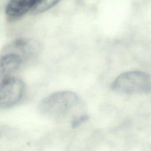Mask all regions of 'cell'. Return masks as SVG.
Here are the masks:
<instances>
[{
    "label": "cell",
    "instance_id": "cell-1",
    "mask_svg": "<svg viewBox=\"0 0 151 151\" xmlns=\"http://www.w3.org/2000/svg\"><path fill=\"white\" fill-rule=\"evenodd\" d=\"M79 103L76 94L69 91L54 93L44 98L40 103L41 113L48 117H59L67 114Z\"/></svg>",
    "mask_w": 151,
    "mask_h": 151
},
{
    "label": "cell",
    "instance_id": "cell-2",
    "mask_svg": "<svg viewBox=\"0 0 151 151\" xmlns=\"http://www.w3.org/2000/svg\"><path fill=\"white\" fill-rule=\"evenodd\" d=\"M111 88L123 94L148 93L151 91V77L140 71L126 72L114 80Z\"/></svg>",
    "mask_w": 151,
    "mask_h": 151
},
{
    "label": "cell",
    "instance_id": "cell-3",
    "mask_svg": "<svg viewBox=\"0 0 151 151\" xmlns=\"http://www.w3.org/2000/svg\"><path fill=\"white\" fill-rule=\"evenodd\" d=\"M25 87L19 78L12 77L0 86V109L12 107L18 104L25 94Z\"/></svg>",
    "mask_w": 151,
    "mask_h": 151
},
{
    "label": "cell",
    "instance_id": "cell-4",
    "mask_svg": "<svg viewBox=\"0 0 151 151\" xmlns=\"http://www.w3.org/2000/svg\"><path fill=\"white\" fill-rule=\"evenodd\" d=\"M36 50V46L32 41L27 39L19 38L6 45L2 52L17 54L25 61L34 55Z\"/></svg>",
    "mask_w": 151,
    "mask_h": 151
},
{
    "label": "cell",
    "instance_id": "cell-5",
    "mask_svg": "<svg viewBox=\"0 0 151 151\" xmlns=\"http://www.w3.org/2000/svg\"><path fill=\"white\" fill-rule=\"evenodd\" d=\"M37 0H9L5 14L10 21L16 20L25 15L35 6Z\"/></svg>",
    "mask_w": 151,
    "mask_h": 151
},
{
    "label": "cell",
    "instance_id": "cell-6",
    "mask_svg": "<svg viewBox=\"0 0 151 151\" xmlns=\"http://www.w3.org/2000/svg\"><path fill=\"white\" fill-rule=\"evenodd\" d=\"M60 0H37L35 6L32 9V14L43 12L57 4Z\"/></svg>",
    "mask_w": 151,
    "mask_h": 151
},
{
    "label": "cell",
    "instance_id": "cell-7",
    "mask_svg": "<svg viewBox=\"0 0 151 151\" xmlns=\"http://www.w3.org/2000/svg\"><path fill=\"white\" fill-rule=\"evenodd\" d=\"M88 117L86 115H81L77 117H75L72 122L73 127L78 126L81 123L87 120Z\"/></svg>",
    "mask_w": 151,
    "mask_h": 151
}]
</instances>
